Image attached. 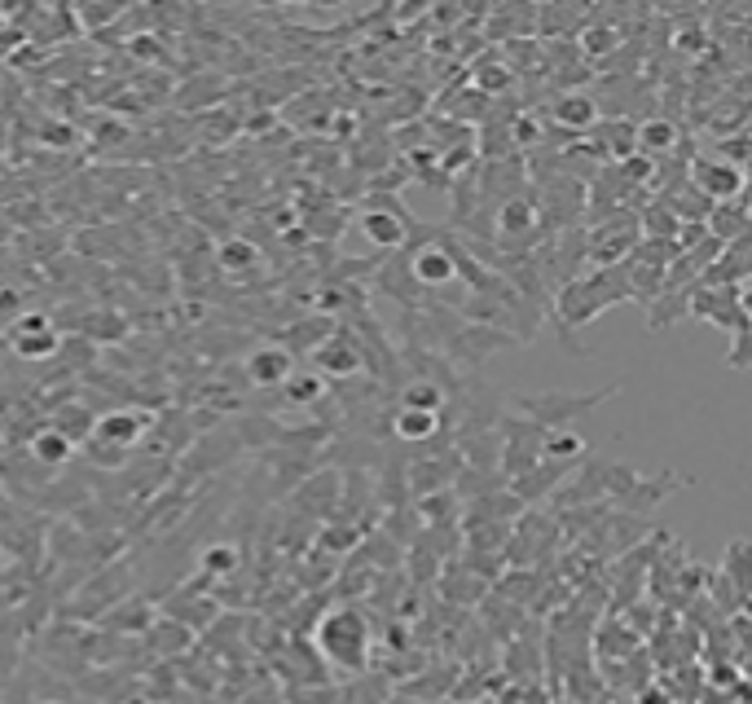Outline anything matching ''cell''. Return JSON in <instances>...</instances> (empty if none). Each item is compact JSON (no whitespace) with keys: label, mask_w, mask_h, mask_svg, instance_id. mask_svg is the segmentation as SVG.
Segmentation results:
<instances>
[{"label":"cell","mask_w":752,"mask_h":704,"mask_svg":"<svg viewBox=\"0 0 752 704\" xmlns=\"http://www.w3.org/2000/svg\"><path fill=\"white\" fill-rule=\"evenodd\" d=\"M612 304H629V282H625V264H612V269H594V273H581L577 282H568L563 291H555L550 299V321L563 339V348L572 357H585L581 339H572L577 326H590L599 321V313H607Z\"/></svg>","instance_id":"obj_1"},{"label":"cell","mask_w":752,"mask_h":704,"mask_svg":"<svg viewBox=\"0 0 752 704\" xmlns=\"http://www.w3.org/2000/svg\"><path fill=\"white\" fill-rule=\"evenodd\" d=\"M312 643H317L326 665H334L343 673H365L374 634H369V621L356 608H334L312 625Z\"/></svg>","instance_id":"obj_2"},{"label":"cell","mask_w":752,"mask_h":704,"mask_svg":"<svg viewBox=\"0 0 752 704\" xmlns=\"http://www.w3.org/2000/svg\"><path fill=\"white\" fill-rule=\"evenodd\" d=\"M642 229H638V212L629 207H616L607 212L603 220L585 225V264L594 269H612V264H625L629 251L638 247Z\"/></svg>","instance_id":"obj_3"},{"label":"cell","mask_w":752,"mask_h":704,"mask_svg":"<svg viewBox=\"0 0 752 704\" xmlns=\"http://www.w3.org/2000/svg\"><path fill=\"white\" fill-rule=\"evenodd\" d=\"M361 234H365V242L369 247H379V251H401L406 247V238H410V229H414V216L406 212V203L397 198V194H365V203H361Z\"/></svg>","instance_id":"obj_4"},{"label":"cell","mask_w":752,"mask_h":704,"mask_svg":"<svg viewBox=\"0 0 752 704\" xmlns=\"http://www.w3.org/2000/svg\"><path fill=\"white\" fill-rule=\"evenodd\" d=\"M616 393H620V384L599 388V393H585V397H577V393H542V397H520V410H524L528 423H537V428L550 432V428H563V423H572V419L599 410V406L612 401Z\"/></svg>","instance_id":"obj_5"},{"label":"cell","mask_w":752,"mask_h":704,"mask_svg":"<svg viewBox=\"0 0 752 704\" xmlns=\"http://www.w3.org/2000/svg\"><path fill=\"white\" fill-rule=\"evenodd\" d=\"M686 317H699V321H713L721 330H743L752 326V313H748V282L739 286H691V308Z\"/></svg>","instance_id":"obj_6"},{"label":"cell","mask_w":752,"mask_h":704,"mask_svg":"<svg viewBox=\"0 0 752 704\" xmlns=\"http://www.w3.org/2000/svg\"><path fill=\"white\" fill-rule=\"evenodd\" d=\"M308 357H312V375H321L326 384H347L365 371V352H361V339L352 334V326H334Z\"/></svg>","instance_id":"obj_7"},{"label":"cell","mask_w":752,"mask_h":704,"mask_svg":"<svg viewBox=\"0 0 752 704\" xmlns=\"http://www.w3.org/2000/svg\"><path fill=\"white\" fill-rule=\"evenodd\" d=\"M686 181L708 198V203H730V198H743L748 194V172L721 163L717 155H704L695 150L691 163H686Z\"/></svg>","instance_id":"obj_8"},{"label":"cell","mask_w":752,"mask_h":704,"mask_svg":"<svg viewBox=\"0 0 752 704\" xmlns=\"http://www.w3.org/2000/svg\"><path fill=\"white\" fill-rule=\"evenodd\" d=\"M542 432L546 428H537L528 419H498V441H502L498 458H502L506 480H515V476H524V472H533L542 463Z\"/></svg>","instance_id":"obj_9"},{"label":"cell","mask_w":752,"mask_h":704,"mask_svg":"<svg viewBox=\"0 0 752 704\" xmlns=\"http://www.w3.org/2000/svg\"><path fill=\"white\" fill-rule=\"evenodd\" d=\"M150 432H155V415L133 410V406H119V410L98 415V423H93V436H89V441H93V445H111V450L133 454Z\"/></svg>","instance_id":"obj_10"},{"label":"cell","mask_w":752,"mask_h":704,"mask_svg":"<svg viewBox=\"0 0 752 704\" xmlns=\"http://www.w3.org/2000/svg\"><path fill=\"white\" fill-rule=\"evenodd\" d=\"M515 339L506 334V330H493V326H476V321H463L458 330H454V339L445 343V352L441 357H454V362H485V357H493V352H502V348H511Z\"/></svg>","instance_id":"obj_11"},{"label":"cell","mask_w":752,"mask_h":704,"mask_svg":"<svg viewBox=\"0 0 752 704\" xmlns=\"http://www.w3.org/2000/svg\"><path fill=\"white\" fill-rule=\"evenodd\" d=\"M550 124L568 137H585L594 124H599V98L577 89V93H555L550 102Z\"/></svg>","instance_id":"obj_12"},{"label":"cell","mask_w":752,"mask_h":704,"mask_svg":"<svg viewBox=\"0 0 752 704\" xmlns=\"http://www.w3.org/2000/svg\"><path fill=\"white\" fill-rule=\"evenodd\" d=\"M374 282H379V291H384L388 299H397L406 313H419V308L432 299V295L414 282V273H410V264H406V251H397L379 273H374Z\"/></svg>","instance_id":"obj_13"},{"label":"cell","mask_w":752,"mask_h":704,"mask_svg":"<svg viewBox=\"0 0 752 704\" xmlns=\"http://www.w3.org/2000/svg\"><path fill=\"white\" fill-rule=\"evenodd\" d=\"M467 84H471L480 98L498 102L502 93H515L520 76L502 63V54H498V49H480V58H476V63H471V71H467Z\"/></svg>","instance_id":"obj_14"},{"label":"cell","mask_w":752,"mask_h":704,"mask_svg":"<svg viewBox=\"0 0 752 704\" xmlns=\"http://www.w3.org/2000/svg\"><path fill=\"white\" fill-rule=\"evenodd\" d=\"M247 384L251 388H282L290 375H295V357L286 348H255V352H247Z\"/></svg>","instance_id":"obj_15"},{"label":"cell","mask_w":752,"mask_h":704,"mask_svg":"<svg viewBox=\"0 0 752 704\" xmlns=\"http://www.w3.org/2000/svg\"><path fill=\"white\" fill-rule=\"evenodd\" d=\"M686 137H682V128L669 120V115H651V120H638V155L642 159H664V155H673L677 146H682Z\"/></svg>","instance_id":"obj_16"},{"label":"cell","mask_w":752,"mask_h":704,"mask_svg":"<svg viewBox=\"0 0 752 704\" xmlns=\"http://www.w3.org/2000/svg\"><path fill=\"white\" fill-rule=\"evenodd\" d=\"M708 238H717L721 247L734 238H748V198H730V203H713L708 220H704Z\"/></svg>","instance_id":"obj_17"},{"label":"cell","mask_w":752,"mask_h":704,"mask_svg":"<svg viewBox=\"0 0 752 704\" xmlns=\"http://www.w3.org/2000/svg\"><path fill=\"white\" fill-rule=\"evenodd\" d=\"M677 485H686V480H677V476H656V480H642V476H638V480H634V485H629V489L616 498V507H620V511H629V515H642V511H651L656 502H664V498H669Z\"/></svg>","instance_id":"obj_18"},{"label":"cell","mask_w":752,"mask_h":704,"mask_svg":"<svg viewBox=\"0 0 752 704\" xmlns=\"http://www.w3.org/2000/svg\"><path fill=\"white\" fill-rule=\"evenodd\" d=\"M277 397H282L290 410H317V406L330 397V384H326L321 375H312V371H299V366H295V375L277 388Z\"/></svg>","instance_id":"obj_19"},{"label":"cell","mask_w":752,"mask_h":704,"mask_svg":"<svg viewBox=\"0 0 752 704\" xmlns=\"http://www.w3.org/2000/svg\"><path fill=\"white\" fill-rule=\"evenodd\" d=\"M334 326H339V321H334V317H326V313L295 317V326H286V334H282V339H286L282 348L290 352V357H295V352H312V348H317V343H321V339H326Z\"/></svg>","instance_id":"obj_20"},{"label":"cell","mask_w":752,"mask_h":704,"mask_svg":"<svg viewBox=\"0 0 752 704\" xmlns=\"http://www.w3.org/2000/svg\"><path fill=\"white\" fill-rule=\"evenodd\" d=\"M445 432L441 415H423V410H397L392 415V436H401L406 445H428Z\"/></svg>","instance_id":"obj_21"},{"label":"cell","mask_w":752,"mask_h":704,"mask_svg":"<svg viewBox=\"0 0 752 704\" xmlns=\"http://www.w3.org/2000/svg\"><path fill=\"white\" fill-rule=\"evenodd\" d=\"M93 423H98V415H93L84 401H67V406H58V410L49 415V428L62 432L71 445H84V441L93 436Z\"/></svg>","instance_id":"obj_22"},{"label":"cell","mask_w":752,"mask_h":704,"mask_svg":"<svg viewBox=\"0 0 752 704\" xmlns=\"http://www.w3.org/2000/svg\"><path fill=\"white\" fill-rule=\"evenodd\" d=\"M27 450H32V463H41V467H49V472L67 467V463H71V454H76V445H71L62 432H54L49 423L27 441Z\"/></svg>","instance_id":"obj_23"},{"label":"cell","mask_w":752,"mask_h":704,"mask_svg":"<svg viewBox=\"0 0 752 704\" xmlns=\"http://www.w3.org/2000/svg\"><path fill=\"white\" fill-rule=\"evenodd\" d=\"M449 388L441 379H410L401 388V410H423V415H445Z\"/></svg>","instance_id":"obj_24"},{"label":"cell","mask_w":752,"mask_h":704,"mask_svg":"<svg viewBox=\"0 0 752 704\" xmlns=\"http://www.w3.org/2000/svg\"><path fill=\"white\" fill-rule=\"evenodd\" d=\"M638 647H642V638L620 621V616H607L603 625H599V656L607 660H620V656H638Z\"/></svg>","instance_id":"obj_25"},{"label":"cell","mask_w":752,"mask_h":704,"mask_svg":"<svg viewBox=\"0 0 752 704\" xmlns=\"http://www.w3.org/2000/svg\"><path fill=\"white\" fill-rule=\"evenodd\" d=\"M691 308V291H660L647 304V330H669L673 321H682Z\"/></svg>","instance_id":"obj_26"},{"label":"cell","mask_w":752,"mask_h":704,"mask_svg":"<svg viewBox=\"0 0 752 704\" xmlns=\"http://www.w3.org/2000/svg\"><path fill=\"white\" fill-rule=\"evenodd\" d=\"M216 264H220L225 273L242 277V273H251V269L260 264V247H255L251 238H225V242L216 247Z\"/></svg>","instance_id":"obj_27"},{"label":"cell","mask_w":752,"mask_h":704,"mask_svg":"<svg viewBox=\"0 0 752 704\" xmlns=\"http://www.w3.org/2000/svg\"><path fill=\"white\" fill-rule=\"evenodd\" d=\"M581 454H585V441H581L577 432H568V428L542 432V458H546V463H568V467H577Z\"/></svg>","instance_id":"obj_28"},{"label":"cell","mask_w":752,"mask_h":704,"mask_svg":"<svg viewBox=\"0 0 752 704\" xmlns=\"http://www.w3.org/2000/svg\"><path fill=\"white\" fill-rule=\"evenodd\" d=\"M58 348H62V334L58 330H45V334H14V352L23 362H54L58 357Z\"/></svg>","instance_id":"obj_29"},{"label":"cell","mask_w":752,"mask_h":704,"mask_svg":"<svg viewBox=\"0 0 752 704\" xmlns=\"http://www.w3.org/2000/svg\"><path fill=\"white\" fill-rule=\"evenodd\" d=\"M238 564H242V555H238L233 546H225V542H216V546H207V550L198 555L203 577H233V572H238Z\"/></svg>","instance_id":"obj_30"},{"label":"cell","mask_w":752,"mask_h":704,"mask_svg":"<svg viewBox=\"0 0 752 704\" xmlns=\"http://www.w3.org/2000/svg\"><path fill=\"white\" fill-rule=\"evenodd\" d=\"M748 128H739V133H730V137H721L717 141V159L721 163H730V168H739V172H748Z\"/></svg>","instance_id":"obj_31"},{"label":"cell","mask_w":752,"mask_h":704,"mask_svg":"<svg viewBox=\"0 0 752 704\" xmlns=\"http://www.w3.org/2000/svg\"><path fill=\"white\" fill-rule=\"evenodd\" d=\"M673 49H677V54H686V58H699V54H708V49H713V36H708L704 27H695V23H691V27H677V32H673Z\"/></svg>","instance_id":"obj_32"},{"label":"cell","mask_w":752,"mask_h":704,"mask_svg":"<svg viewBox=\"0 0 752 704\" xmlns=\"http://www.w3.org/2000/svg\"><path fill=\"white\" fill-rule=\"evenodd\" d=\"M752 326H743V330H734L730 334V371H748L752 366Z\"/></svg>","instance_id":"obj_33"},{"label":"cell","mask_w":752,"mask_h":704,"mask_svg":"<svg viewBox=\"0 0 752 704\" xmlns=\"http://www.w3.org/2000/svg\"><path fill=\"white\" fill-rule=\"evenodd\" d=\"M45 330H54V317L49 313H23L14 321V334H45Z\"/></svg>","instance_id":"obj_34"},{"label":"cell","mask_w":752,"mask_h":704,"mask_svg":"<svg viewBox=\"0 0 752 704\" xmlns=\"http://www.w3.org/2000/svg\"><path fill=\"white\" fill-rule=\"evenodd\" d=\"M638 704H673V695H669L660 682H651V686L638 691Z\"/></svg>","instance_id":"obj_35"},{"label":"cell","mask_w":752,"mask_h":704,"mask_svg":"<svg viewBox=\"0 0 752 704\" xmlns=\"http://www.w3.org/2000/svg\"><path fill=\"white\" fill-rule=\"evenodd\" d=\"M80 19L98 27V23H106V19H119V5H111V10H89V5H84V10H80Z\"/></svg>","instance_id":"obj_36"},{"label":"cell","mask_w":752,"mask_h":704,"mask_svg":"<svg viewBox=\"0 0 752 704\" xmlns=\"http://www.w3.org/2000/svg\"><path fill=\"white\" fill-rule=\"evenodd\" d=\"M36 704H71V700H49V695H45V700H36Z\"/></svg>","instance_id":"obj_37"}]
</instances>
